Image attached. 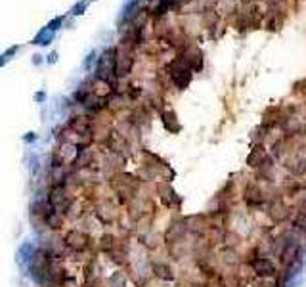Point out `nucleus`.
Instances as JSON below:
<instances>
[{
  "mask_svg": "<svg viewBox=\"0 0 306 287\" xmlns=\"http://www.w3.org/2000/svg\"><path fill=\"white\" fill-rule=\"evenodd\" d=\"M132 69V56L125 54V52H119L115 57V75L117 77H125Z\"/></svg>",
  "mask_w": 306,
  "mask_h": 287,
  "instance_id": "obj_15",
  "label": "nucleus"
},
{
  "mask_svg": "<svg viewBox=\"0 0 306 287\" xmlns=\"http://www.w3.org/2000/svg\"><path fill=\"white\" fill-rule=\"evenodd\" d=\"M6 63H8V57L6 56H0V67H4Z\"/></svg>",
  "mask_w": 306,
  "mask_h": 287,
  "instance_id": "obj_27",
  "label": "nucleus"
},
{
  "mask_svg": "<svg viewBox=\"0 0 306 287\" xmlns=\"http://www.w3.org/2000/svg\"><path fill=\"white\" fill-rule=\"evenodd\" d=\"M88 2H90V0H88Z\"/></svg>",
  "mask_w": 306,
  "mask_h": 287,
  "instance_id": "obj_29",
  "label": "nucleus"
},
{
  "mask_svg": "<svg viewBox=\"0 0 306 287\" xmlns=\"http://www.w3.org/2000/svg\"><path fill=\"white\" fill-rule=\"evenodd\" d=\"M38 140V136H36L35 132H27L25 136H23V142L25 144H35Z\"/></svg>",
  "mask_w": 306,
  "mask_h": 287,
  "instance_id": "obj_22",
  "label": "nucleus"
},
{
  "mask_svg": "<svg viewBox=\"0 0 306 287\" xmlns=\"http://www.w3.org/2000/svg\"><path fill=\"white\" fill-rule=\"evenodd\" d=\"M40 63H42V56L35 54L33 56V65H40Z\"/></svg>",
  "mask_w": 306,
  "mask_h": 287,
  "instance_id": "obj_25",
  "label": "nucleus"
},
{
  "mask_svg": "<svg viewBox=\"0 0 306 287\" xmlns=\"http://www.w3.org/2000/svg\"><path fill=\"white\" fill-rule=\"evenodd\" d=\"M36 247L31 243V241H25V243H21L18 249V257H16V262H18V266L23 272L27 270V266H29V262H31V257L35 255Z\"/></svg>",
  "mask_w": 306,
  "mask_h": 287,
  "instance_id": "obj_11",
  "label": "nucleus"
},
{
  "mask_svg": "<svg viewBox=\"0 0 306 287\" xmlns=\"http://www.w3.org/2000/svg\"><path fill=\"white\" fill-rule=\"evenodd\" d=\"M29 171H31L33 176H38V172H40V159L36 155H31V159H29Z\"/></svg>",
  "mask_w": 306,
  "mask_h": 287,
  "instance_id": "obj_18",
  "label": "nucleus"
},
{
  "mask_svg": "<svg viewBox=\"0 0 306 287\" xmlns=\"http://www.w3.org/2000/svg\"><path fill=\"white\" fill-rule=\"evenodd\" d=\"M52 38H54V31H50L48 27H44V29H42V31L35 36V40H33V42H35V44H42V46H46V44H50V42H52Z\"/></svg>",
  "mask_w": 306,
  "mask_h": 287,
  "instance_id": "obj_17",
  "label": "nucleus"
},
{
  "mask_svg": "<svg viewBox=\"0 0 306 287\" xmlns=\"http://www.w3.org/2000/svg\"><path fill=\"white\" fill-rule=\"evenodd\" d=\"M63 245H67L71 251H84L88 249L90 241H88V235L81 230H69L67 235L63 237Z\"/></svg>",
  "mask_w": 306,
  "mask_h": 287,
  "instance_id": "obj_9",
  "label": "nucleus"
},
{
  "mask_svg": "<svg viewBox=\"0 0 306 287\" xmlns=\"http://www.w3.org/2000/svg\"><path fill=\"white\" fill-rule=\"evenodd\" d=\"M35 102H38V104H44V102H46V92H36Z\"/></svg>",
  "mask_w": 306,
  "mask_h": 287,
  "instance_id": "obj_23",
  "label": "nucleus"
},
{
  "mask_svg": "<svg viewBox=\"0 0 306 287\" xmlns=\"http://www.w3.org/2000/svg\"><path fill=\"white\" fill-rule=\"evenodd\" d=\"M86 6H88V0H84V2H79V4H75V6L71 8V16H81V14H84Z\"/></svg>",
  "mask_w": 306,
  "mask_h": 287,
  "instance_id": "obj_19",
  "label": "nucleus"
},
{
  "mask_svg": "<svg viewBox=\"0 0 306 287\" xmlns=\"http://www.w3.org/2000/svg\"><path fill=\"white\" fill-rule=\"evenodd\" d=\"M243 245V235L237 232V230H232V228H226L222 232V247H230V249H239Z\"/></svg>",
  "mask_w": 306,
  "mask_h": 287,
  "instance_id": "obj_14",
  "label": "nucleus"
},
{
  "mask_svg": "<svg viewBox=\"0 0 306 287\" xmlns=\"http://www.w3.org/2000/svg\"><path fill=\"white\" fill-rule=\"evenodd\" d=\"M180 59L192 69V71H199V69L203 67V54L199 52L197 48H194V46H190V48L184 52V56H182Z\"/></svg>",
  "mask_w": 306,
  "mask_h": 287,
  "instance_id": "obj_12",
  "label": "nucleus"
},
{
  "mask_svg": "<svg viewBox=\"0 0 306 287\" xmlns=\"http://www.w3.org/2000/svg\"><path fill=\"white\" fill-rule=\"evenodd\" d=\"M155 190H157V196H159V199H161V203L165 207H168V209H180L182 199L178 198V194L172 190L170 182L159 180L157 186H155Z\"/></svg>",
  "mask_w": 306,
  "mask_h": 287,
  "instance_id": "obj_7",
  "label": "nucleus"
},
{
  "mask_svg": "<svg viewBox=\"0 0 306 287\" xmlns=\"http://www.w3.org/2000/svg\"><path fill=\"white\" fill-rule=\"evenodd\" d=\"M161 121H163L165 130L170 132V134H178L182 130L180 123H178V117H176V113H174L172 109H165V111H161Z\"/></svg>",
  "mask_w": 306,
  "mask_h": 287,
  "instance_id": "obj_13",
  "label": "nucleus"
},
{
  "mask_svg": "<svg viewBox=\"0 0 306 287\" xmlns=\"http://www.w3.org/2000/svg\"><path fill=\"white\" fill-rule=\"evenodd\" d=\"M46 61H48L50 65L57 63V52H50V54H48V57H46Z\"/></svg>",
  "mask_w": 306,
  "mask_h": 287,
  "instance_id": "obj_24",
  "label": "nucleus"
},
{
  "mask_svg": "<svg viewBox=\"0 0 306 287\" xmlns=\"http://www.w3.org/2000/svg\"><path fill=\"white\" fill-rule=\"evenodd\" d=\"M272 159V153L264 147V144H256V145H252L251 151H249V155H247V159H245V165L251 169V171H258V169H262L266 163Z\"/></svg>",
  "mask_w": 306,
  "mask_h": 287,
  "instance_id": "obj_5",
  "label": "nucleus"
},
{
  "mask_svg": "<svg viewBox=\"0 0 306 287\" xmlns=\"http://www.w3.org/2000/svg\"><path fill=\"white\" fill-rule=\"evenodd\" d=\"M18 50H19V46H12V48H10V50H8V52H6V54H4V56H6V57H10V56L16 54Z\"/></svg>",
  "mask_w": 306,
  "mask_h": 287,
  "instance_id": "obj_26",
  "label": "nucleus"
},
{
  "mask_svg": "<svg viewBox=\"0 0 306 287\" xmlns=\"http://www.w3.org/2000/svg\"><path fill=\"white\" fill-rule=\"evenodd\" d=\"M61 23H63V18H56V19H52V21H50V23H48V25H46V27H48V29H50V31H57V29H59V25H61Z\"/></svg>",
  "mask_w": 306,
  "mask_h": 287,
  "instance_id": "obj_20",
  "label": "nucleus"
},
{
  "mask_svg": "<svg viewBox=\"0 0 306 287\" xmlns=\"http://www.w3.org/2000/svg\"><path fill=\"white\" fill-rule=\"evenodd\" d=\"M168 75H170L174 86H176L178 90H186L188 86H190V83H192V69L182 61L180 57L174 59V61L170 63Z\"/></svg>",
  "mask_w": 306,
  "mask_h": 287,
  "instance_id": "obj_3",
  "label": "nucleus"
},
{
  "mask_svg": "<svg viewBox=\"0 0 306 287\" xmlns=\"http://www.w3.org/2000/svg\"><path fill=\"white\" fill-rule=\"evenodd\" d=\"M291 213H293V209H291V205H289V201L281 194H276L274 198H270L266 201V205H264V215L268 216V220H270L274 226H279V224H283L285 220L291 218Z\"/></svg>",
  "mask_w": 306,
  "mask_h": 287,
  "instance_id": "obj_1",
  "label": "nucleus"
},
{
  "mask_svg": "<svg viewBox=\"0 0 306 287\" xmlns=\"http://www.w3.org/2000/svg\"><path fill=\"white\" fill-rule=\"evenodd\" d=\"M249 266L252 270V276L258 280H276V276L279 272V266L270 257H256L254 260L249 262Z\"/></svg>",
  "mask_w": 306,
  "mask_h": 287,
  "instance_id": "obj_2",
  "label": "nucleus"
},
{
  "mask_svg": "<svg viewBox=\"0 0 306 287\" xmlns=\"http://www.w3.org/2000/svg\"><path fill=\"white\" fill-rule=\"evenodd\" d=\"M281 165L293 178H306V155L305 153H287L281 157Z\"/></svg>",
  "mask_w": 306,
  "mask_h": 287,
  "instance_id": "obj_4",
  "label": "nucleus"
},
{
  "mask_svg": "<svg viewBox=\"0 0 306 287\" xmlns=\"http://www.w3.org/2000/svg\"><path fill=\"white\" fill-rule=\"evenodd\" d=\"M305 136H306V126H305Z\"/></svg>",
  "mask_w": 306,
  "mask_h": 287,
  "instance_id": "obj_28",
  "label": "nucleus"
},
{
  "mask_svg": "<svg viewBox=\"0 0 306 287\" xmlns=\"http://www.w3.org/2000/svg\"><path fill=\"white\" fill-rule=\"evenodd\" d=\"M151 272H153V276L157 278V280H161V282H174L176 280V274H174V270L172 266L168 264V262H161V260H153L151 262Z\"/></svg>",
  "mask_w": 306,
  "mask_h": 287,
  "instance_id": "obj_10",
  "label": "nucleus"
},
{
  "mask_svg": "<svg viewBox=\"0 0 306 287\" xmlns=\"http://www.w3.org/2000/svg\"><path fill=\"white\" fill-rule=\"evenodd\" d=\"M190 233H188V226H186V220L184 218H174L168 226H167V230H165V235H163V239H165V243L168 245V243H174V241H180V239H186Z\"/></svg>",
  "mask_w": 306,
  "mask_h": 287,
  "instance_id": "obj_8",
  "label": "nucleus"
},
{
  "mask_svg": "<svg viewBox=\"0 0 306 287\" xmlns=\"http://www.w3.org/2000/svg\"><path fill=\"white\" fill-rule=\"evenodd\" d=\"M218 258V266L228 270H239L243 264V255L239 253V249H230V247H222V251L216 255Z\"/></svg>",
  "mask_w": 306,
  "mask_h": 287,
  "instance_id": "obj_6",
  "label": "nucleus"
},
{
  "mask_svg": "<svg viewBox=\"0 0 306 287\" xmlns=\"http://www.w3.org/2000/svg\"><path fill=\"white\" fill-rule=\"evenodd\" d=\"M96 61V52H90L84 59V69H92V63Z\"/></svg>",
  "mask_w": 306,
  "mask_h": 287,
  "instance_id": "obj_21",
  "label": "nucleus"
},
{
  "mask_svg": "<svg viewBox=\"0 0 306 287\" xmlns=\"http://www.w3.org/2000/svg\"><path fill=\"white\" fill-rule=\"evenodd\" d=\"M92 151L86 147V145H81V147H77V155H75V159H73V165L77 167V169H86V167H90L92 165Z\"/></svg>",
  "mask_w": 306,
  "mask_h": 287,
  "instance_id": "obj_16",
  "label": "nucleus"
}]
</instances>
